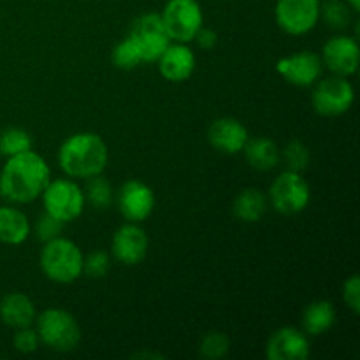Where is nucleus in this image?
I'll use <instances>...</instances> for the list:
<instances>
[{
  "label": "nucleus",
  "mask_w": 360,
  "mask_h": 360,
  "mask_svg": "<svg viewBox=\"0 0 360 360\" xmlns=\"http://www.w3.org/2000/svg\"><path fill=\"white\" fill-rule=\"evenodd\" d=\"M108 162V144L95 132L72 134L58 150L60 169L72 179H88L102 174Z\"/></svg>",
  "instance_id": "nucleus-2"
},
{
  "label": "nucleus",
  "mask_w": 360,
  "mask_h": 360,
  "mask_svg": "<svg viewBox=\"0 0 360 360\" xmlns=\"http://www.w3.org/2000/svg\"><path fill=\"white\" fill-rule=\"evenodd\" d=\"M13 345L20 354H34L37 352L41 340H39L37 330L32 327H23V329H16L13 336Z\"/></svg>",
  "instance_id": "nucleus-31"
},
{
  "label": "nucleus",
  "mask_w": 360,
  "mask_h": 360,
  "mask_svg": "<svg viewBox=\"0 0 360 360\" xmlns=\"http://www.w3.org/2000/svg\"><path fill=\"white\" fill-rule=\"evenodd\" d=\"M37 319V309L34 301L27 294L11 292L0 301V320L11 329H23L34 326Z\"/></svg>",
  "instance_id": "nucleus-18"
},
{
  "label": "nucleus",
  "mask_w": 360,
  "mask_h": 360,
  "mask_svg": "<svg viewBox=\"0 0 360 360\" xmlns=\"http://www.w3.org/2000/svg\"><path fill=\"white\" fill-rule=\"evenodd\" d=\"M193 41H197V44H199L202 49L210 51V49H213L214 46L218 44V35H217V32L211 30V28L202 27L199 32H197V35Z\"/></svg>",
  "instance_id": "nucleus-33"
},
{
  "label": "nucleus",
  "mask_w": 360,
  "mask_h": 360,
  "mask_svg": "<svg viewBox=\"0 0 360 360\" xmlns=\"http://www.w3.org/2000/svg\"><path fill=\"white\" fill-rule=\"evenodd\" d=\"M352 13L347 2L343 0H326L320 2V18L333 30H343L352 23Z\"/></svg>",
  "instance_id": "nucleus-25"
},
{
  "label": "nucleus",
  "mask_w": 360,
  "mask_h": 360,
  "mask_svg": "<svg viewBox=\"0 0 360 360\" xmlns=\"http://www.w3.org/2000/svg\"><path fill=\"white\" fill-rule=\"evenodd\" d=\"M165 32L172 42H192L202 28V7L197 0H169L160 13Z\"/></svg>",
  "instance_id": "nucleus-7"
},
{
  "label": "nucleus",
  "mask_w": 360,
  "mask_h": 360,
  "mask_svg": "<svg viewBox=\"0 0 360 360\" xmlns=\"http://www.w3.org/2000/svg\"><path fill=\"white\" fill-rule=\"evenodd\" d=\"M276 70L294 86H313L320 79L323 70V63L320 55L315 51L294 53L290 56H283L276 62Z\"/></svg>",
  "instance_id": "nucleus-14"
},
{
  "label": "nucleus",
  "mask_w": 360,
  "mask_h": 360,
  "mask_svg": "<svg viewBox=\"0 0 360 360\" xmlns=\"http://www.w3.org/2000/svg\"><path fill=\"white\" fill-rule=\"evenodd\" d=\"M115 200L123 218L127 221H134V224H141L150 218L155 210V204H157L151 186L139 179H129L123 183L122 188L115 195Z\"/></svg>",
  "instance_id": "nucleus-11"
},
{
  "label": "nucleus",
  "mask_w": 360,
  "mask_h": 360,
  "mask_svg": "<svg viewBox=\"0 0 360 360\" xmlns=\"http://www.w3.org/2000/svg\"><path fill=\"white\" fill-rule=\"evenodd\" d=\"M343 301L347 302L348 308L359 315L360 313V278L359 274H352L347 281L343 283Z\"/></svg>",
  "instance_id": "nucleus-32"
},
{
  "label": "nucleus",
  "mask_w": 360,
  "mask_h": 360,
  "mask_svg": "<svg viewBox=\"0 0 360 360\" xmlns=\"http://www.w3.org/2000/svg\"><path fill=\"white\" fill-rule=\"evenodd\" d=\"M336 308L330 301L319 299L306 306L302 313V330L308 336H322L336 323Z\"/></svg>",
  "instance_id": "nucleus-21"
},
{
  "label": "nucleus",
  "mask_w": 360,
  "mask_h": 360,
  "mask_svg": "<svg viewBox=\"0 0 360 360\" xmlns=\"http://www.w3.org/2000/svg\"><path fill=\"white\" fill-rule=\"evenodd\" d=\"M267 207H269L267 195L255 186L241 190L232 202L234 217L245 224H257L262 220L264 214L267 213Z\"/></svg>",
  "instance_id": "nucleus-20"
},
{
  "label": "nucleus",
  "mask_w": 360,
  "mask_h": 360,
  "mask_svg": "<svg viewBox=\"0 0 360 360\" xmlns=\"http://www.w3.org/2000/svg\"><path fill=\"white\" fill-rule=\"evenodd\" d=\"M158 72L171 83H183L195 70V55L185 42H171L157 60Z\"/></svg>",
  "instance_id": "nucleus-17"
},
{
  "label": "nucleus",
  "mask_w": 360,
  "mask_h": 360,
  "mask_svg": "<svg viewBox=\"0 0 360 360\" xmlns=\"http://www.w3.org/2000/svg\"><path fill=\"white\" fill-rule=\"evenodd\" d=\"M355 101L354 84L348 77L330 76L315 83V90L311 94V104L319 115L334 118L350 111Z\"/></svg>",
  "instance_id": "nucleus-8"
},
{
  "label": "nucleus",
  "mask_w": 360,
  "mask_h": 360,
  "mask_svg": "<svg viewBox=\"0 0 360 360\" xmlns=\"http://www.w3.org/2000/svg\"><path fill=\"white\" fill-rule=\"evenodd\" d=\"M83 252L72 239L58 236L44 243L39 264L44 276L53 283L69 285L83 276Z\"/></svg>",
  "instance_id": "nucleus-3"
},
{
  "label": "nucleus",
  "mask_w": 360,
  "mask_h": 360,
  "mask_svg": "<svg viewBox=\"0 0 360 360\" xmlns=\"http://www.w3.org/2000/svg\"><path fill=\"white\" fill-rule=\"evenodd\" d=\"M51 179L48 162L28 150L7 158L0 171V197L9 204H30L42 195Z\"/></svg>",
  "instance_id": "nucleus-1"
},
{
  "label": "nucleus",
  "mask_w": 360,
  "mask_h": 360,
  "mask_svg": "<svg viewBox=\"0 0 360 360\" xmlns=\"http://www.w3.org/2000/svg\"><path fill=\"white\" fill-rule=\"evenodd\" d=\"M347 4L350 6V9L354 11V13H359L360 11V0H347Z\"/></svg>",
  "instance_id": "nucleus-34"
},
{
  "label": "nucleus",
  "mask_w": 360,
  "mask_h": 360,
  "mask_svg": "<svg viewBox=\"0 0 360 360\" xmlns=\"http://www.w3.org/2000/svg\"><path fill=\"white\" fill-rule=\"evenodd\" d=\"M111 269V257L102 250H95L84 255L83 259V274L94 280H101Z\"/></svg>",
  "instance_id": "nucleus-29"
},
{
  "label": "nucleus",
  "mask_w": 360,
  "mask_h": 360,
  "mask_svg": "<svg viewBox=\"0 0 360 360\" xmlns=\"http://www.w3.org/2000/svg\"><path fill=\"white\" fill-rule=\"evenodd\" d=\"M41 197L46 213L58 218L63 224H70V221L77 220L83 214L84 206H86L83 188L77 185L76 179L69 178V176L67 178L49 179L48 186H46Z\"/></svg>",
  "instance_id": "nucleus-5"
},
{
  "label": "nucleus",
  "mask_w": 360,
  "mask_h": 360,
  "mask_svg": "<svg viewBox=\"0 0 360 360\" xmlns=\"http://www.w3.org/2000/svg\"><path fill=\"white\" fill-rule=\"evenodd\" d=\"M323 67L330 70L334 76L350 77L359 70L360 48L357 37L352 35H334L322 48Z\"/></svg>",
  "instance_id": "nucleus-12"
},
{
  "label": "nucleus",
  "mask_w": 360,
  "mask_h": 360,
  "mask_svg": "<svg viewBox=\"0 0 360 360\" xmlns=\"http://www.w3.org/2000/svg\"><path fill=\"white\" fill-rule=\"evenodd\" d=\"M274 16L285 34L304 35L319 23L320 0H278Z\"/></svg>",
  "instance_id": "nucleus-10"
},
{
  "label": "nucleus",
  "mask_w": 360,
  "mask_h": 360,
  "mask_svg": "<svg viewBox=\"0 0 360 360\" xmlns=\"http://www.w3.org/2000/svg\"><path fill=\"white\" fill-rule=\"evenodd\" d=\"M63 225H65L63 221H60L58 218L51 217V214L44 211V213L39 217V220L35 221V227H34L35 238L42 243L51 241V239L58 238V236L62 234Z\"/></svg>",
  "instance_id": "nucleus-30"
},
{
  "label": "nucleus",
  "mask_w": 360,
  "mask_h": 360,
  "mask_svg": "<svg viewBox=\"0 0 360 360\" xmlns=\"http://www.w3.org/2000/svg\"><path fill=\"white\" fill-rule=\"evenodd\" d=\"M130 35L139 46L143 63H157V60L160 58L165 48L172 42L169 39L167 32H165L164 21H162V16L158 13L141 14L132 23Z\"/></svg>",
  "instance_id": "nucleus-9"
},
{
  "label": "nucleus",
  "mask_w": 360,
  "mask_h": 360,
  "mask_svg": "<svg viewBox=\"0 0 360 360\" xmlns=\"http://www.w3.org/2000/svg\"><path fill=\"white\" fill-rule=\"evenodd\" d=\"M231 350V340L221 330H210L204 334L199 345V354L202 359L207 360H218L224 359Z\"/></svg>",
  "instance_id": "nucleus-27"
},
{
  "label": "nucleus",
  "mask_w": 360,
  "mask_h": 360,
  "mask_svg": "<svg viewBox=\"0 0 360 360\" xmlns=\"http://www.w3.org/2000/svg\"><path fill=\"white\" fill-rule=\"evenodd\" d=\"M267 200H269V206H273L278 213L290 217L308 207L311 200V188L301 172L287 169L271 183Z\"/></svg>",
  "instance_id": "nucleus-6"
},
{
  "label": "nucleus",
  "mask_w": 360,
  "mask_h": 360,
  "mask_svg": "<svg viewBox=\"0 0 360 360\" xmlns=\"http://www.w3.org/2000/svg\"><path fill=\"white\" fill-rule=\"evenodd\" d=\"M309 158H311V155H309L308 146L297 139L290 141V143L285 144L283 150H280V160L283 162L288 171L302 172L308 167Z\"/></svg>",
  "instance_id": "nucleus-28"
},
{
  "label": "nucleus",
  "mask_w": 360,
  "mask_h": 360,
  "mask_svg": "<svg viewBox=\"0 0 360 360\" xmlns=\"http://www.w3.org/2000/svg\"><path fill=\"white\" fill-rule=\"evenodd\" d=\"M32 144L34 141L30 134L20 127H9L0 132V155L7 158L32 150Z\"/></svg>",
  "instance_id": "nucleus-24"
},
{
  "label": "nucleus",
  "mask_w": 360,
  "mask_h": 360,
  "mask_svg": "<svg viewBox=\"0 0 360 360\" xmlns=\"http://www.w3.org/2000/svg\"><path fill=\"white\" fill-rule=\"evenodd\" d=\"M84 192V199L88 204L95 207V210H108L115 202V188H112L111 183L104 178L102 174L94 176V178L86 179V188Z\"/></svg>",
  "instance_id": "nucleus-23"
},
{
  "label": "nucleus",
  "mask_w": 360,
  "mask_h": 360,
  "mask_svg": "<svg viewBox=\"0 0 360 360\" xmlns=\"http://www.w3.org/2000/svg\"><path fill=\"white\" fill-rule=\"evenodd\" d=\"M311 354L308 334L295 327H280L271 334L266 345L269 360H306Z\"/></svg>",
  "instance_id": "nucleus-15"
},
{
  "label": "nucleus",
  "mask_w": 360,
  "mask_h": 360,
  "mask_svg": "<svg viewBox=\"0 0 360 360\" xmlns=\"http://www.w3.org/2000/svg\"><path fill=\"white\" fill-rule=\"evenodd\" d=\"M150 250V238L146 231L139 224L127 221L120 229H116L112 236L111 252L118 262L123 266H137L143 262Z\"/></svg>",
  "instance_id": "nucleus-13"
},
{
  "label": "nucleus",
  "mask_w": 360,
  "mask_h": 360,
  "mask_svg": "<svg viewBox=\"0 0 360 360\" xmlns=\"http://www.w3.org/2000/svg\"><path fill=\"white\" fill-rule=\"evenodd\" d=\"M39 340L53 352L67 354L76 350L81 341V327L72 313L62 308H48L35 319Z\"/></svg>",
  "instance_id": "nucleus-4"
},
{
  "label": "nucleus",
  "mask_w": 360,
  "mask_h": 360,
  "mask_svg": "<svg viewBox=\"0 0 360 360\" xmlns=\"http://www.w3.org/2000/svg\"><path fill=\"white\" fill-rule=\"evenodd\" d=\"M32 232L28 217L13 204L0 206V243L9 246L23 245Z\"/></svg>",
  "instance_id": "nucleus-19"
},
{
  "label": "nucleus",
  "mask_w": 360,
  "mask_h": 360,
  "mask_svg": "<svg viewBox=\"0 0 360 360\" xmlns=\"http://www.w3.org/2000/svg\"><path fill=\"white\" fill-rule=\"evenodd\" d=\"M248 129L232 116L217 118L207 129V141L217 151L225 155L243 153V148L248 143Z\"/></svg>",
  "instance_id": "nucleus-16"
},
{
  "label": "nucleus",
  "mask_w": 360,
  "mask_h": 360,
  "mask_svg": "<svg viewBox=\"0 0 360 360\" xmlns=\"http://www.w3.org/2000/svg\"><path fill=\"white\" fill-rule=\"evenodd\" d=\"M111 58L112 63L122 70H132L143 63L139 46H137V42L134 41V37L130 34L115 46Z\"/></svg>",
  "instance_id": "nucleus-26"
},
{
  "label": "nucleus",
  "mask_w": 360,
  "mask_h": 360,
  "mask_svg": "<svg viewBox=\"0 0 360 360\" xmlns=\"http://www.w3.org/2000/svg\"><path fill=\"white\" fill-rule=\"evenodd\" d=\"M134 357H155V359H162L160 354H148V352H144V354H134Z\"/></svg>",
  "instance_id": "nucleus-35"
},
{
  "label": "nucleus",
  "mask_w": 360,
  "mask_h": 360,
  "mask_svg": "<svg viewBox=\"0 0 360 360\" xmlns=\"http://www.w3.org/2000/svg\"><path fill=\"white\" fill-rule=\"evenodd\" d=\"M246 162L257 171H273L280 164V148L269 137H255L248 139L243 148Z\"/></svg>",
  "instance_id": "nucleus-22"
}]
</instances>
